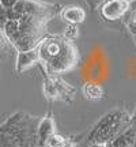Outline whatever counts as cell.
I'll return each instance as SVG.
<instances>
[{"mask_svg": "<svg viewBox=\"0 0 136 147\" xmlns=\"http://www.w3.org/2000/svg\"><path fill=\"white\" fill-rule=\"evenodd\" d=\"M131 117L128 110L116 108L108 112L100 119V121L91 129L86 146L93 143H110L120 136L127 128L131 127Z\"/></svg>", "mask_w": 136, "mask_h": 147, "instance_id": "cell-3", "label": "cell"}, {"mask_svg": "<svg viewBox=\"0 0 136 147\" xmlns=\"http://www.w3.org/2000/svg\"><path fill=\"white\" fill-rule=\"evenodd\" d=\"M129 0H105L98 7L100 15L108 22L120 21L129 10Z\"/></svg>", "mask_w": 136, "mask_h": 147, "instance_id": "cell-6", "label": "cell"}, {"mask_svg": "<svg viewBox=\"0 0 136 147\" xmlns=\"http://www.w3.org/2000/svg\"><path fill=\"white\" fill-rule=\"evenodd\" d=\"M83 94L86 100L97 102V101H101L104 98L105 90L101 84L94 83V82H89V83H86L83 86Z\"/></svg>", "mask_w": 136, "mask_h": 147, "instance_id": "cell-11", "label": "cell"}, {"mask_svg": "<svg viewBox=\"0 0 136 147\" xmlns=\"http://www.w3.org/2000/svg\"><path fill=\"white\" fill-rule=\"evenodd\" d=\"M86 147H110V143H93Z\"/></svg>", "mask_w": 136, "mask_h": 147, "instance_id": "cell-18", "label": "cell"}, {"mask_svg": "<svg viewBox=\"0 0 136 147\" xmlns=\"http://www.w3.org/2000/svg\"><path fill=\"white\" fill-rule=\"evenodd\" d=\"M131 125L136 128V110H135V113H133L132 117H131Z\"/></svg>", "mask_w": 136, "mask_h": 147, "instance_id": "cell-20", "label": "cell"}, {"mask_svg": "<svg viewBox=\"0 0 136 147\" xmlns=\"http://www.w3.org/2000/svg\"><path fill=\"white\" fill-rule=\"evenodd\" d=\"M84 1L91 10H98V7L104 3L105 0H84Z\"/></svg>", "mask_w": 136, "mask_h": 147, "instance_id": "cell-16", "label": "cell"}, {"mask_svg": "<svg viewBox=\"0 0 136 147\" xmlns=\"http://www.w3.org/2000/svg\"><path fill=\"white\" fill-rule=\"evenodd\" d=\"M61 7L42 0H19L8 10V21L1 29L7 41L18 52L30 51L48 36V23L60 15Z\"/></svg>", "mask_w": 136, "mask_h": 147, "instance_id": "cell-1", "label": "cell"}, {"mask_svg": "<svg viewBox=\"0 0 136 147\" xmlns=\"http://www.w3.org/2000/svg\"><path fill=\"white\" fill-rule=\"evenodd\" d=\"M56 132V123L52 116V112H48L46 116H44L40 121L38 125V139H40V144L44 147L45 142L48 140V138L52 134Z\"/></svg>", "mask_w": 136, "mask_h": 147, "instance_id": "cell-9", "label": "cell"}, {"mask_svg": "<svg viewBox=\"0 0 136 147\" xmlns=\"http://www.w3.org/2000/svg\"><path fill=\"white\" fill-rule=\"evenodd\" d=\"M129 1H132V0H129Z\"/></svg>", "mask_w": 136, "mask_h": 147, "instance_id": "cell-22", "label": "cell"}, {"mask_svg": "<svg viewBox=\"0 0 136 147\" xmlns=\"http://www.w3.org/2000/svg\"><path fill=\"white\" fill-rule=\"evenodd\" d=\"M67 142H68V138L55 132V134H52L48 138V140L45 142L44 147H65Z\"/></svg>", "mask_w": 136, "mask_h": 147, "instance_id": "cell-12", "label": "cell"}, {"mask_svg": "<svg viewBox=\"0 0 136 147\" xmlns=\"http://www.w3.org/2000/svg\"><path fill=\"white\" fill-rule=\"evenodd\" d=\"M41 117L30 116L26 112H16L0 124V128L15 138L19 147H36L40 144L38 125Z\"/></svg>", "mask_w": 136, "mask_h": 147, "instance_id": "cell-4", "label": "cell"}, {"mask_svg": "<svg viewBox=\"0 0 136 147\" xmlns=\"http://www.w3.org/2000/svg\"><path fill=\"white\" fill-rule=\"evenodd\" d=\"M60 16L68 25H79V23L84 22L86 12L79 5H65V7H61Z\"/></svg>", "mask_w": 136, "mask_h": 147, "instance_id": "cell-8", "label": "cell"}, {"mask_svg": "<svg viewBox=\"0 0 136 147\" xmlns=\"http://www.w3.org/2000/svg\"><path fill=\"white\" fill-rule=\"evenodd\" d=\"M135 140H136V128L131 125L129 128H127L120 136H117L113 142H110V147H133Z\"/></svg>", "mask_w": 136, "mask_h": 147, "instance_id": "cell-10", "label": "cell"}, {"mask_svg": "<svg viewBox=\"0 0 136 147\" xmlns=\"http://www.w3.org/2000/svg\"><path fill=\"white\" fill-rule=\"evenodd\" d=\"M40 65L49 75H63L72 71L79 64L78 48L72 41L59 34H48L38 44Z\"/></svg>", "mask_w": 136, "mask_h": 147, "instance_id": "cell-2", "label": "cell"}, {"mask_svg": "<svg viewBox=\"0 0 136 147\" xmlns=\"http://www.w3.org/2000/svg\"><path fill=\"white\" fill-rule=\"evenodd\" d=\"M0 147H19L15 138L0 128Z\"/></svg>", "mask_w": 136, "mask_h": 147, "instance_id": "cell-13", "label": "cell"}, {"mask_svg": "<svg viewBox=\"0 0 136 147\" xmlns=\"http://www.w3.org/2000/svg\"><path fill=\"white\" fill-rule=\"evenodd\" d=\"M40 64V53H38V48H33L30 51H25V52H18L16 56V65L15 69L18 74H22L32 68L33 65Z\"/></svg>", "mask_w": 136, "mask_h": 147, "instance_id": "cell-7", "label": "cell"}, {"mask_svg": "<svg viewBox=\"0 0 136 147\" xmlns=\"http://www.w3.org/2000/svg\"><path fill=\"white\" fill-rule=\"evenodd\" d=\"M18 1L19 0H0V4L3 5L4 8H7V10H11Z\"/></svg>", "mask_w": 136, "mask_h": 147, "instance_id": "cell-17", "label": "cell"}, {"mask_svg": "<svg viewBox=\"0 0 136 147\" xmlns=\"http://www.w3.org/2000/svg\"><path fill=\"white\" fill-rule=\"evenodd\" d=\"M65 147H76V140L72 139V138H68V142H67V146Z\"/></svg>", "mask_w": 136, "mask_h": 147, "instance_id": "cell-19", "label": "cell"}, {"mask_svg": "<svg viewBox=\"0 0 136 147\" xmlns=\"http://www.w3.org/2000/svg\"><path fill=\"white\" fill-rule=\"evenodd\" d=\"M44 72V71H42ZM76 90L59 75H49L44 72V94L48 101L72 102Z\"/></svg>", "mask_w": 136, "mask_h": 147, "instance_id": "cell-5", "label": "cell"}, {"mask_svg": "<svg viewBox=\"0 0 136 147\" xmlns=\"http://www.w3.org/2000/svg\"><path fill=\"white\" fill-rule=\"evenodd\" d=\"M79 34H80V32H79L78 25H68L63 33V37L65 40H68V41L73 42L79 38Z\"/></svg>", "mask_w": 136, "mask_h": 147, "instance_id": "cell-14", "label": "cell"}, {"mask_svg": "<svg viewBox=\"0 0 136 147\" xmlns=\"http://www.w3.org/2000/svg\"><path fill=\"white\" fill-rule=\"evenodd\" d=\"M36 147H42V146H41V144H38V146H36Z\"/></svg>", "mask_w": 136, "mask_h": 147, "instance_id": "cell-21", "label": "cell"}, {"mask_svg": "<svg viewBox=\"0 0 136 147\" xmlns=\"http://www.w3.org/2000/svg\"><path fill=\"white\" fill-rule=\"evenodd\" d=\"M8 21V10L0 4V29H3L5 22Z\"/></svg>", "mask_w": 136, "mask_h": 147, "instance_id": "cell-15", "label": "cell"}]
</instances>
